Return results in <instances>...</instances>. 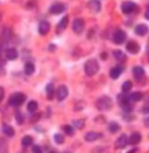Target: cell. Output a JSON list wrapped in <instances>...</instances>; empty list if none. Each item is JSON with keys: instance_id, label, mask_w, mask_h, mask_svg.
Wrapping results in <instances>:
<instances>
[{"instance_id": "cell-1", "label": "cell", "mask_w": 149, "mask_h": 153, "mask_svg": "<svg viewBox=\"0 0 149 153\" xmlns=\"http://www.w3.org/2000/svg\"><path fill=\"white\" fill-rule=\"evenodd\" d=\"M84 71H86L87 76H94L98 73L99 71V64H98L96 60H88L84 65Z\"/></svg>"}, {"instance_id": "cell-2", "label": "cell", "mask_w": 149, "mask_h": 153, "mask_svg": "<svg viewBox=\"0 0 149 153\" xmlns=\"http://www.w3.org/2000/svg\"><path fill=\"white\" fill-rule=\"evenodd\" d=\"M111 106H112V100L109 96H101L96 100V107L101 111H107L109 108H111Z\"/></svg>"}, {"instance_id": "cell-3", "label": "cell", "mask_w": 149, "mask_h": 153, "mask_svg": "<svg viewBox=\"0 0 149 153\" xmlns=\"http://www.w3.org/2000/svg\"><path fill=\"white\" fill-rule=\"evenodd\" d=\"M25 100H26V95L22 92H16L10 98V104L11 106H20Z\"/></svg>"}, {"instance_id": "cell-4", "label": "cell", "mask_w": 149, "mask_h": 153, "mask_svg": "<svg viewBox=\"0 0 149 153\" xmlns=\"http://www.w3.org/2000/svg\"><path fill=\"white\" fill-rule=\"evenodd\" d=\"M84 27H86V23H84L83 19H74L73 20V25H72V29H73V31L76 33V34H80V33H83Z\"/></svg>"}, {"instance_id": "cell-5", "label": "cell", "mask_w": 149, "mask_h": 153, "mask_svg": "<svg viewBox=\"0 0 149 153\" xmlns=\"http://www.w3.org/2000/svg\"><path fill=\"white\" fill-rule=\"evenodd\" d=\"M125 39H126V34H125V31H122V30H117V31L114 33V35H112V41H114V43H117V45L123 43Z\"/></svg>"}, {"instance_id": "cell-6", "label": "cell", "mask_w": 149, "mask_h": 153, "mask_svg": "<svg viewBox=\"0 0 149 153\" xmlns=\"http://www.w3.org/2000/svg\"><path fill=\"white\" fill-rule=\"evenodd\" d=\"M127 144H129V138H127V136L126 134H122V136H119L118 140L115 141V148L122 149V148H125Z\"/></svg>"}, {"instance_id": "cell-7", "label": "cell", "mask_w": 149, "mask_h": 153, "mask_svg": "<svg viewBox=\"0 0 149 153\" xmlns=\"http://www.w3.org/2000/svg\"><path fill=\"white\" fill-rule=\"evenodd\" d=\"M56 96H57L58 100H64V99L68 96V88H66L65 85H60L57 88V91H56Z\"/></svg>"}, {"instance_id": "cell-8", "label": "cell", "mask_w": 149, "mask_h": 153, "mask_svg": "<svg viewBox=\"0 0 149 153\" xmlns=\"http://www.w3.org/2000/svg\"><path fill=\"white\" fill-rule=\"evenodd\" d=\"M49 30H50V25H49V22H46V20H42L39 23V26H38V31H39L41 35H46L49 33Z\"/></svg>"}, {"instance_id": "cell-9", "label": "cell", "mask_w": 149, "mask_h": 153, "mask_svg": "<svg viewBox=\"0 0 149 153\" xmlns=\"http://www.w3.org/2000/svg\"><path fill=\"white\" fill-rule=\"evenodd\" d=\"M65 10V6L64 4H61V3H54V4H52L50 6V14H61V12Z\"/></svg>"}, {"instance_id": "cell-10", "label": "cell", "mask_w": 149, "mask_h": 153, "mask_svg": "<svg viewBox=\"0 0 149 153\" xmlns=\"http://www.w3.org/2000/svg\"><path fill=\"white\" fill-rule=\"evenodd\" d=\"M136 10V4L133 3V1H125V3L122 4V11L125 12V14H130V12H133Z\"/></svg>"}, {"instance_id": "cell-11", "label": "cell", "mask_w": 149, "mask_h": 153, "mask_svg": "<svg viewBox=\"0 0 149 153\" xmlns=\"http://www.w3.org/2000/svg\"><path fill=\"white\" fill-rule=\"evenodd\" d=\"M102 137V134L101 133H98V131H88V133L86 134V141H88V142H92V141H96V140H99Z\"/></svg>"}, {"instance_id": "cell-12", "label": "cell", "mask_w": 149, "mask_h": 153, "mask_svg": "<svg viewBox=\"0 0 149 153\" xmlns=\"http://www.w3.org/2000/svg\"><path fill=\"white\" fill-rule=\"evenodd\" d=\"M126 49H127V52L129 53H132V54H137L138 53V50H140V46H138V43L137 42H129L126 45Z\"/></svg>"}, {"instance_id": "cell-13", "label": "cell", "mask_w": 149, "mask_h": 153, "mask_svg": "<svg viewBox=\"0 0 149 153\" xmlns=\"http://www.w3.org/2000/svg\"><path fill=\"white\" fill-rule=\"evenodd\" d=\"M16 57H18L16 49H14V48H8V49L6 50V58L7 60H15Z\"/></svg>"}, {"instance_id": "cell-14", "label": "cell", "mask_w": 149, "mask_h": 153, "mask_svg": "<svg viewBox=\"0 0 149 153\" xmlns=\"http://www.w3.org/2000/svg\"><path fill=\"white\" fill-rule=\"evenodd\" d=\"M88 6H89V8H91V11H94V12L101 11V3H99L98 0H89Z\"/></svg>"}, {"instance_id": "cell-15", "label": "cell", "mask_w": 149, "mask_h": 153, "mask_svg": "<svg viewBox=\"0 0 149 153\" xmlns=\"http://www.w3.org/2000/svg\"><path fill=\"white\" fill-rule=\"evenodd\" d=\"M133 75H134L136 79H142L145 72H144V69L141 67H134L133 68Z\"/></svg>"}, {"instance_id": "cell-16", "label": "cell", "mask_w": 149, "mask_h": 153, "mask_svg": "<svg viewBox=\"0 0 149 153\" xmlns=\"http://www.w3.org/2000/svg\"><path fill=\"white\" fill-rule=\"evenodd\" d=\"M140 141H141V134L140 133H133L129 138V144H132V145H137Z\"/></svg>"}, {"instance_id": "cell-17", "label": "cell", "mask_w": 149, "mask_h": 153, "mask_svg": "<svg viewBox=\"0 0 149 153\" xmlns=\"http://www.w3.org/2000/svg\"><path fill=\"white\" fill-rule=\"evenodd\" d=\"M121 73H122V68L115 67V68H112V69L110 71V77L111 79H118L121 76Z\"/></svg>"}, {"instance_id": "cell-18", "label": "cell", "mask_w": 149, "mask_h": 153, "mask_svg": "<svg viewBox=\"0 0 149 153\" xmlns=\"http://www.w3.org/2000/svg\"><path fill=\"white\" fill-rule=\"evenodd\" d=\"M146 33H148V26H145V25H138L136 27V34L137 35H145Z\"/></svg>"}, {"instance_id": "cell-19", "label": "cell", "mask_w": 149, "mask_h": 153, "mask_svg": "<svg viewBox=\"0 0 149 153\" xmlns=\"http://www.w3.org/2000/svg\"><path fill=\"white\" fill-rule=\"evenodd\" d=\"M3 133L6 134V136H8V137H14L15 130L12 129L11 126H8V125H3Z\"/></svg>"}, {"instance_id": "cell-20", "label": "cell", "mask_w": 149, "mask_h": 153, "mask_svg": "<svg viewBox=\"0 0 149 153\" xmlns=\"http://www.w3.org/2000/svg\"><path fill=\"white\" fill-rule=\"evenodd\" d=\"M46 94H48V98L49 99H53L56 95V91H54V87H53V84H48V87H46Z\"/></svg>"}, {"instance_id": "cell-21", "label": "cell", "mask_w": 149, "mask_h": 153, "mask_svg": "<svg viewBox=\"0 0 149 153\" xmlns=\"http://www.w3.org/2000/svg\"><path fill=\"white\" fill-rule=\"evenodd\" d=\"M129 99H130V102H138V100L142 99V94H141L140 91H137V92H132L130 96H129Z\"/></svg>"}, {"instance_id": "cell-22", "label": "cell", "mask_w": 149, "mask_h": 153, "mask_svg": "<svg viewBox=\"0 0 149 153\" xmlns=\"http://www.w3.org/2000/svg\"><path fill=\"white\" fill-rule=\"evenodd\" d=\"M37 108H38V103L35 100H31V102H29V103H27V110H29L30 113H35V111H37Z\"/></svg>"}, {"instance_id": "cell-23", "label": "cell", "mask_w": 149, "mask_h": 153, "mask_svg": "<svg viewBox=\"0 0 149 153\" xmlns=\"http://www.w3.org/2000/svg\"><path fill=\"white\" fill-rule=\"evenodd\" d=\"M35 71V67L33 62H27L26 67H25V72H26V75H33Z\"/></svg>"}, {"instance_id": "cell-24", "label": "cell", "mask_w": 149, "mask_h": 153, "mask_svg": "<svg viewBox=\"0 0 149 153\" xmlns=\"http://www.w3.org/2000/svg\"><path fill=\"white\" fill-rule=\"evenodd\" d=\"M22 145L23 146H31L33 145V138L30 136H25L22 138Z\"/></svg>"}, {"instance_id": "cell-25", "label": "cell", "mask_w": 149, "mask_h": 153, "mask_svg": "<svg viewBox=\"0 0 149 153\" xmlns=\"http://www.w3.org/2000/svg\"><path fill=\"white\" fill-rule=\"evenodd\" d=\"M66 25H68V16H64L63 19H61V22L58 23V31H63L66 27Z\"/></svg>"}, {"instance_id": "cell-26", "label": "cell", "mask_w": 149, "mask_h": 153, "mask_svg": "<svg viewBox=\"0 0 149 153\" xmlns=\"http://www.w3.org/2000/svg\"><path fill=\"white\" fill-rule=\"evenodd\" d=\"M130 90H132V81H125L122 85V92L126 94V92H129Z\"/></svg>"}, {"instance_id": "cell-27", "label": "cell", "mask_w": 149, "mask_h": 153, "mask_svg": "<svg viewBox=\"0 0 149 153\" xmlns=\"http://www.w3.org/2000/svg\"><path fill=\"white\" fill-rule=\"evenodd\" d=\"M109 130L111 133H117L118 130H119V125H118L117 122H111V123L109 125Z\"/></svg>"}, {"instance_id": "cell-28", "label": "cell", "mask_w": 149, "mask_h": 153, "mask_svg": "<svg viewBox=\"0 0 149 153\" xmlns=\"http://www.w3.org/2000/svg\"><path fill=\"white\" fill-rule=\"evenodd\" d=\"M114 57H115V60H118V61L125 60V54H123L122 52H119V50H115L114 52Z\"/></svg>"}, {"instance_id": "cell-29", "label": "cell", "mask_w": 149, "mask_h": 153, "mask_svg": "<svg viewBox=\"0 0 149 153\" xmlns=\"http://www.w3.org/2000/svg\"><path fill=\"white\" fill-rule=\"evenodd\" d=\"M15 118H16V122L19 125H22L23 123V121H25V117H23V114L22 113H19V111H18L16 114H15Z\"/></svg>"}, {"instance_id": "cell-30", "label": "cell", "mask_w": 149, "mask_h": 153, "mask_svg": "<svg viewBox=\"0 0 149 153\" xmlns=\"http://www.w3.org/2000/svg\"><path fill=\"white\" fill-rule=\"evenodd\" d=\"M64 131H65L68 136H73V127L69 126V125H66V126H64Z\"/></svg>"}, {"instance_id": "cell-31", "label": "cell", "mask_w": 149, "mask_h": 153, "mask_svg": "<svg viewBox=\"0 0 149 153\" xmlns=\"http://www.w3.org/2000/svg\"><path fill=\"white\" fill-rule=\"evenodd\" d=\"M54 142L56 144H63L64 142V136H61V134H56L54 136Z\"/></svg>"}, {"instance_id": "cell-32", "label": "cell", "mask_w": 149, "mask_h": 153, "mask_svg": "<svg viewBox=\"0 0 149 153\" xmlns=\"http://www.w3.org/2000/svg\"><path fill=\"white\" fill-rule=\"evenodd\" d=\"M73 125L77 127V129H81V127L84 126V119H79V121H74Z\"/></svg>"}, {"instance_id": "cell-33", "label": "cell", "mask_w": 149, "mask_h": 153, "mask_svg": "<svg viewBox=\"0 0 149 153\" xmlns=\"http://www.w3.org/2000/svg\"><path fill=\"white\" fill-rule=\"evenodd\" d=\"M33 153H42V149H41V146H37V145H35V146L33 148Z\"/></svg>"}, {"instance_id": "cell-34", "label": "cell", "mask_w": 149, "mask_h": 153, "mask_svg": "<svg viewBox=\"0 0 149 153\" xmlns=\"http://www.w3.org/2000/svg\"><path fill=\"white\" fill-rule=\"evenodd\" d=\"M3 98H4V88L3 87H0V102L3 100Z\"/></svg>"}, {"instance_id": "cell-35", "label": "cell", "mask_w": 149, "mask_h": 153, "mask_svg": "<svg viewBox=\"0 0 149 153\" xmlns=\"http://www.w3.org/2000/svg\"><path fill=\"white\" fill-rule=\"evenodd\" d=\"M4 64H6V60H4V57H3V56H1V54H0V68H1V67H3V65H4Z\"/></svg>"}, {"instance_id": "cell-36", "label": "cell", "mask_w": 149, "mask_h": 153, "mask_svg": "<svg viewBox=\"0 0 149 153\" xmlns=\"http://www.w3.org/2000/svg\"><path fill=\"white\" fill-rule=\"evenodd\" d=\"M145 18H146V19L149 20V8H148V10H146V11H145Z\"/></svg>"}, {"instance_id": "cell-37", "label": "cell", "mask_w": 149, "mask_h": 153, "mask_svg": "<svg viewBox=\"0 0 149 153\" xmlns=\"http://www.w3.org/2000/svg\"><path fill=\"white\" fill-rule=\"evenodd\" d=\"M56 49V46H54V45H50V46H49V50H52V52H53V50H54Z\"/></svg>"}, {"instance_id": "cell-38", "label": "cell", "mask_w": 149, "mask_h": 153, "mask_svg": "<svg viewBox=\"0 0 149 153\" xmlns=\"http://www.w3.org/2000/svg\"><path fill=\"white\" fill-rule=\"evenodd\" d=\"M144 111H145V113H146V111H149V107H148V106L144 107Z\"/></svg>"}, {"instance_id": "cell-39", "label": "cell", "mask_w": 149, "mask_h": 153, "mask_svg": "<svg viewBox=\"0 0 149 153\" xmlns=\"http://www.w3.org/2000/svg\"><path fill=\"white\" fill-rule=\"evenodd\" d=\"M127 153H136V149H132L130 152H127Z\"/></svg>"}, {"instance_id": "cell-40", "label": "cell", "mask_w": 149, "mask_h": 153, "mask_svg": "<svg viewBox=\"0 0 149 153\" xmlns=\"http://www.w3.org/2000/svg\"><path fill=\"white\" fill-rule=\"evenodd\" d=\"M50 153H54V152H50Z\"/></svg>"}]
</instances>
